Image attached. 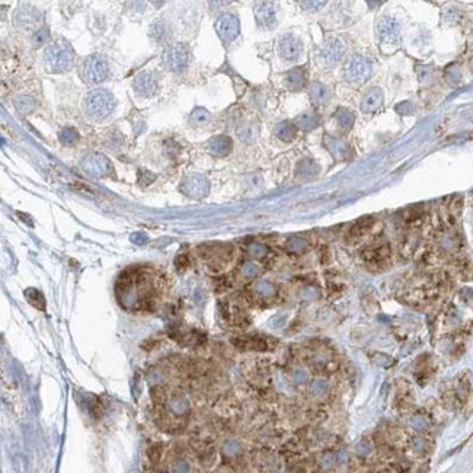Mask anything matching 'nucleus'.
Instances as JSON below:
<instances>
[{"instance_id":"nucleus-1","label":"nucleus","mask_w":473,"mask_h":473,"mask_svg":"<svg viewBox=\"0 0 473 473\" xmlns=\"http://www.w3.org/2000/svg\"><path fill=\"white\" fill-rule=\"evenodd\" d=\"M83 108L92 121H104L115 108V98L107 89H93L85 97Z\"/></svg>"},{"instance_id":"nucleus-2","label":"nucleus","mask_w":473,"mask_h":473,"mask_svg":"<svg viewBox=\"0 0 473 473\" xmlns=\"http://www.w3.org/2000/svg\"><path fill=\"white\" fill-rule=\"evenodd\" d=\"M45 67L50 73H64L70 70L74 61V51L64 39H59L44 51Z\"/></svg>"},{"instance_id":"nucleus-3","label":"nucleus","mask_w":473,"mask_h":473,"mask_svg":"<svg viewBox=\"0 0 473 473\" xmlns=\"http://www.w3.org/2000/svg\"><path fill=\"white\" fill-rule=\"evenodd\" d=\"M79 74L87 85H98L108 76V64L101 56H89L82 61Z\"/></svg>"},{"instance_id":"nucleus-4","label":"nucleus","mask_w":473,"mask_h":473,"mask_svg":"<svg viewBox=\"0 0 473 473\" xmlns=\"http://www.w3.org/2000/svg\"><path fill=\"white\" fill-rule=\"evenodd\" d=\"M190 63V49L183 42H175L162 54V64L166 70L173 73H181L186 69Z\"/></svg>"},{"instance_id":"nucleus-5","label":"nucleus","mask_w":473,"mask_h":473,"mask_svg":"<svg viewBox=\"0 0 473 473\" xmlns=\"http://www.w3.org/2000/svg\"><path fill=\"white\" fill-rule=\"evenodd\" d=\"M370 74H371V61L360 54L352 56L344 66V77L350 83H355V85L364 83Z\"/></svg>"},{"instance_id":"nucleus-6","label":"nucleus","mask_w":473,"mask_h":473,"mask_svg":"<svg viewBox=\"0 0 473 473\" xmlns=\"http://www.w3.org/2000/svg\"><path fill=\"white\" fill-rule=\"evenodd\" d=\"M80 166H82V169L85 170L87 175L95 176V178L108 176L109 173L114 170L109 159L105 155L97 153V152H90V153L85 155L82 158Z\"/></svg>"},{"instance_id":"nucleus-7","label":"nucleus","mask_w":473,"mask_h":473,"mask_svg":"<svg viewBox=\"0 0 473 473\" xmlns=\"http://www.w3.org/2000/svg\"><path fill=\"white\" fill-rule=\"evenodd\" d=\"M41 13L38 9L29 5H22L13 13V24L22 31H34L41 24Z\"/></svg>"},{"instance_id":"nucleus-8","label":"nucleus","mask_w":473,"mask_h":473,"mask_svg":"<svg viewBox=\"0 0 473 473\" xmlns=\"http://www.w3.org/2000/svg\"><path fill=\"white\" fill-rule=\"evenodd\" d=\"M377 36L380 39L382 44H386V45H395V44H399L400 42V32H399V25L395 19L392 18H380L379 22H377Z\"/></svg>"},{"instance_id":"nucleus-9","label":"nucleus","mask_w":473,"mask_h":473,"mask_svg":"<svg viewBox=\"0 0 473 473\" xmlns=\"http://www.w3.org/2000/svg\"><path fill=\"white\" fill-rule=\"evenodd\" d=\"M216 31H217L218 36L226 41V42H230L233 41L236 36L239 35L241 32V24H239V19L231 15V13H224L218 18L214 25Z\"/></svg>"},{"instance_id":"nucleus-10","label":"nucleus","mask_w":473,"mask_h":473,"mask_svg":"<svg viewBox=\"0 0 473 473\" xmlns=\"http://www.w3.org/2000/svg\"><path fill=\"white\" fill-rule=\"evenodd\" d=\"M344 54H345V44L340 38H330L319 51V60L326 66H332L338 63Z\"/></svg>"},{"instance_id":"nucleus-11","label":"nucleus","mask_w":473,"mask_h":473,"mask_svg":"<svg viewBox=\"0 0 473 473\" xmlns=\"http://www.w3.org/2000/svg\"><path fill=\"white\" fill-rule=\"evenodd\" d=\"M133 87L137 95L143 98H152L153 95H156L159 89L158 77L153 72L138 73L134 79Z\"/></svg>"},{"instance_id":"nucleus-12","label":"nucleus","mask_w":473,"mask_h":473,"mask_svg":"<svg viewBox=\"0 0 473 473\" xmlns=\"http://www.w3.org/2000/svg\"><path fill=\"white\" fill-rule=\"evenodd\" d=\"M181 190L183 194H186L188 197H193V198H203L204 195H207L208 190H210V183L207 181V178H204L203 175H190L186 176L181 183Z\"/></svg>"},{"instance_id":"nucleus-13","label":"nucleus","mask_w":473,"mask_h":473,"mask_svg":"<svg viewBox=\"0 0 473 473\" xmlns=\"http://www.w3.org/2000/svg\"><path fill=\"white\" fill-rule=\"evenodd\" d=\"M255 18L259 26L271 29L277 25V6L272 2H259L255 5Z\"/></svg>"},{"instance_id":"nucleus-14","label":"nucleus","mask_w":473,"mask_h":473,"mask_svg":"<svg viewBox=\"0 0 473 473\" xmlns=\"http://www.w3.org/2000/svg\"><path fill=\"white\" fill-rule=\"evenodd\" d=\"M278 53L284 60H297L303 53V44L296 35L287 34L279 39Z\"/></svg>"},{"instance_id":"nucleus-15","label":"nucleus","mask_w":473,"mask_h":473,"mask_svg":"<svg viewBox=\"0 0 473 473\" xmlns=\"http://www.w3.org/2000/svg\"><path fill=\"white\" fill-rule=\"evenodd\" d=\"M389 256H390V251H389L388 245H377L364 252L365 262L373 268L383 267L389 261Z\"/></svg>"},{"instance_id":"nucleus-16","label":"nucleus","mask_w":473,"mask_h":473,"mask_svg":"<svg viewBox=\"0 0 473 473\" xmlns=\"http://www.w3.org/2000/svg\"><path fill=\"white\" fill-rule=\"evenodd\" d=\"M323 145L326 146V149L335 159L344 160V159L348 158V155H350V146L347 145L340 137L326 134L323 137Z\"/></svg>"},{"instance_id":"nucleus-17","label":"nucleus","mask_w":473,"mask_h":473,"mask_svg":"<svg viewBox=\"0 0 473 473\" xmlns=\"http://www.w3.org/2000/svg\"><path fill=\"white\" fill-rule=\"evenodd\" d=\"M231 147H233V141H231L230 137H227V135H216V137H213L208 141L207 150L213 156L224 158V156H227L230 153Z\"/></svg>"},{"instance_id":"nucleus-18","label":"nucleus","mask_w":473,"mask_h":473,"mask_svg":"<svg viewBox=\"0 0 473 473\" xmlns=\"http://www.w3.org/2000/svg\"><path fill=\"white\" fill-rule=\"evenodd\" d=\"M383 104V92L380 87L368 90L361 99V109L364 112H374Z\"/></svg>"},{"instance_id":"nucleus-19","label":"nucleus","mask_w":473,"mask_h":473,"mask_svg":"<svg viewBox=\"0 0 473 473\" xmlns=\"http://www.w3.org/2000/svg\"><path fill=\"white\" fill-rule=\"evenodd\" d=\"M371 226H373V218L371 217L363 218V220L357 221L351 229H350V233H348L350 242H355V241L361 239L364 234H367V233L370 231Z\"/></svg>"},{"instance_id":"nucleus-20","label":"nucleus","mask_w":473,"mask_h":473,"mask_svg":"<svg viewBox=\"0 0 473 473\" xmlns=\"http://www.w3.org/2000/svg\"><path fill=\"white\" fill-rule=\"evenodd\" d=\"M286 85L293 90L302 89L306 85V73L302 67H296L286 74Z\"/></svg>"},{"instance_id":"nucleus-21","label":"nucleus","mask_w":473,"mask_h":473,"mask_svg":"<svg viewBox=\"0 0 473 473\" xmlns=\"http://www.w3.org/2000/svg\"><path fill=\"white\" fill-rule=\"evenodd\" d=\"M149 34H150V36H152L155 41H165V39H168L170 35L169 25H168L166 21H163V19H158V21H155L153 24L150 25Z\"/></svg>"},{"instance_id":"nucleus-22","label":"nucleus","mask_w":473,"mask_h":473,"mask_svg":"<svg viewBox=\"0 0 473 473\" xmlns=\"http://www.w3.org/2000/svg\"><path fill=\"white\" fill-rule=\"evenodd\" d=\"M317 124H319V117L313 112H303L294 121V125L302 131H310L317 127Z\"/></svg>"},{"instance_id":"nucleus-23","label":"nucleus","mask_w":473,"mask_h":473,"mask_svg":"<svg viewBox=\"0 0 473 473\" xmlns=\"http://www.w3.org/2000/svg\"><path fill=\"white\" fill-rule=\"evenodd\" d=\"M13 105H15V108H16V111L19 114L28 115V114H31L35 109L36 102L35 99L32 97H29V95H19V97L15 98Z\"/></svg>"},{"instance_id":"nucleus-24","label":"nucleus","mask_w":473,"mask_h":473,"mask_svg":"<svg viewBox=\"0 0 473 473\" xmlns=\"http://www.w3.org/2000/svg\"><path fill=\"white\" fill-rule=\"evenodd\" d=\"M329 90L325 85L319 83V82H313L310 86V98L312 101L315 102L316 105H325L329 101Z\"/></svg>"},{"instance_id":"nucleus-25","label":"nucleus","mask_w":473,"mask_h":473,"mask_svg":"<svg viewBox=\"0 0 473 473\" xmlns=\"http://www.w3.org/2000/svg\"><path fill=\"white\" fill-rule=\"evenodd\" d=\"M297 134V127L289 121L279 122L275 127V135L282 141H293Z\"/></svg>"},{"instance_id":"nucleus-26","label":"nucleus","mask_w":473,"mask_h":473,"mask_svg":"<svg viewBox=\"0 0 473 473\" xmlns=\"http://www.w3.org/2000/svg\"><path fill=\"white\" fill-rule=\"evenodd\" d=\"M335 120H337L338 125H340L344 131H348V130H351L354 122H355V115H354V112L350 111V109L340 108L338 109V112L335 114Z\"/></svg>"},{"instance_id":"nucleus-27","label":"nucleus","mask_w":473,"mask_h":473,"mask_svg":"<svg viewBox=\"0 0 473 473\" xmlns=\"http://www.w3.org/2000/svg\"><path fill=\"white\" fill-rule=\"evenodd\" d=\"M317 170H319L317 165L310 159L302 160L297 165V175L302 176V178H312V176H315L316 173H317Z\"/></svg>"},{"instance_id":"nucleus-28","label":"nucleus","mask_w":473,"mask_h":473,"mask_svg":"<svg viewBox=\"0 0 473 473\" xmlns=\"http://www.w3.org/2000/svg\"><path fill=\"white\" fill-rule=\"evenodd\" d=\"M210 120H211V115L206 108H195L190 115V124H193L195 127L206 125Z\"/></svg>"},{"instance_id":"nucleus-29","label":"nucleus","mask_w":473,"mask_h":473,"mask_svg":"<svg viewBox=\"0 0 473 473\" xmlns=\"http://www.w3.org/2000/svg\"><path fill=\"white\" fill-rule=\"evenodd\" d=\"M241 348H251V350H267V341L261 337H246L241 340V344L238 345Z\"/></svg>"},{"instance_id":"nucleus-30","label":"nucleus","mask_w":473,"mask_h":473,"mask_svg":"<svg viewBox=\"0 0 473 473\" xmlns=\"http://www.w3.org/2000/svg\"><path fill=\"white\" fill-rule=\"evenodd\" d=\"M59 138H60L63 146H74L77 143V140H79V133L73 127H66V128H63L60 131Z\"/></svg>"},{"instance_id":"nucleus-31","label":"nucleus","mask_w":473,"mask_h":473,"mask_svg":"<svg viewBox=\"0 0 473 473\" xmlns=\"http://www.w3.org/2000/svg\"><path fill=\"white\" fill-rule=\"evenodd\" d=\"M256 127L252 125L251 122H243L241 124L239 127H238V135H239V138H242L245 141H254L255 138H256Z\"/></svg>"},{"instance_id":"nucleus-32","label":"nucleus","mask_w":473,"mask_h":473,"mask_svg":"<svg viewBox=\"0 0 473 473\" xmlns=\"http://www.w3.org/2000/svg\"><path fill=\"white\" fill-rule=\"evenodd\" d=\"M25 296H26L28 302L32 304L34 307L39 309V310L44 309V296L39 291L35 290V289H28V290L25 291Z\"/></svg>"},{"instance_id":"nucleus-33","label":"nucleus","mask_w":473,"mask_h":473,"mask_svg":"<svg viewBox=\"0 0 473 473\" xmlns=\"http://www.w3.org/2000/svg\"><path fill=\"white\" fill-rule=\"evenodd\" d=\"M49 39L50 32L49 29H45V28H39L32 34V44H34V47H39V45L49 42Z\"/></svg>"},{"instance_id":"nucleus-34","label":"nucleus","mask_w":473,"mask_h":473,"mask_svg":"<svg viewBox=\"0 0 473 473\" xmlns=\"http://www.w3.org/2000/svg\"><path fill=\"white\" fill-rule=\"evenodd\" d=\"M300 5L304 6V9H319L326 5V2H300Z\"/></svg>"},{"instance_id":"nucleus-35","label":"nucleus","mask_w":473,"mask_h":473,"mask_svg":"<svg viewBox=\"0 0 473 473\" xmlns=\"http://www.w3.org/2000/svg\"><path fill=\"white\" fill-rule=\"evenodd\" d=\"M175 264H176V268L181 271V269H185V268L188 267V256L186 255H179L178 258H176V261H175Z\"/></svg>"}]
</instances>
